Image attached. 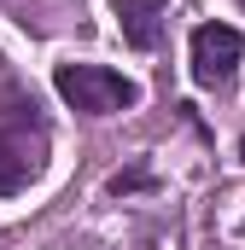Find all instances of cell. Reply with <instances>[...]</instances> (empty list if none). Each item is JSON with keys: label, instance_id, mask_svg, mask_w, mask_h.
Returning a JSON list of instances; mask_svg holds the SVG:
<instances>
[{"label": "cell", "instance_id": "6da1fadb", "mask_svg": "<svg viewBox=\"0 0 245 250\" xmlns=\"http://www.w3.org/2000/svg\"><path fill=\"white\" fill-rule=\"evenodd\" d=\"M53 87H59L64 105L82 111V117H111V111H128L140 99V87L122 70H105V64H59Z\"/></svg>", "mask_w": 245, "mask_h": 250}, {"label": "cell", "instance_id": "7a4b0ae2", "mask_svg": "<svg viewBox=\"0 0 245 250\" xmlns=\"http://www.w3.org/2000/svg\"><path fill=\"white\" fill-rule=\"evenodd\" d=\"M240 53H245L240 29H228V23H198V29H193V82H198V87H222V82L234 76Z\"/></svg>", "mask_w": 245, "mask_h": 250}, {"label": "cell", "instance_id": "3957f363", "mask_svg": "<svg viewBox=\"0 0 245 250\" xmlns=\"http://www.w3.org/2000/svg\"><path fill=\"white\" fill-rule=\"evenodd\" d=\"M164 12H170V0H117L122 41H128V47H140V53H152V47H158V35H164Z\"/></svg>", "mask_w": 245, "mask_h": 250}, {"label": "cell", "instance_id": "277c9868", "mask_svg": "<svg viewBox=\"0 0 245 250\" xmlns=\"http://www.w3.org/2000/svg\"><path fill=\"white\" fill-rule=\"evenodd\" d=\"M24 181H29V157H18L12 140H0V198H12Z\"/></svg>", "mask_w": 245, "mask_h": 250}, {"label": "cell", "instance_id": "5b68a950", "mask_svg": "<svg viewBox=\"0 0 245 250\" xmlns=\"http://www.w3.org/2000/svg\"><path fill=\"white\" fill-rule=\"evenodd\" d=\"M146 181H152L146 169H128V175H117V181H111V192H134V187H146Z\"/></svg>", "mask_w": 245, "mask_h": 250}, {"label": "cell", "instance_id": "8992f818", "mask_svg": "<svg viewBox=\"0 0 245 250\" xmlns=\"http://www.w3.org/2000/svg\"><path fill=\"white\" fill-rule=\"evenodd\" d=\"M240 163H245V140H240Z\"/></svg>", "mask_w": 245, "mask_h": 250}, {"label": "cell", "instance_id": "52a82bcc", "mask_svg": "<svg viewBox=\"0 0 245 250\" xmlns=\"http://www.w3.org/2000/svg\"><path fill=\"white\" fill-rule=\"evenodd\" d=\"M240 233H245V227H240Z\"/></svg>", "mask_w": 245, "mask_h": 250}, {"label": "cell", "instance_id": "ba28073f", "mask_svg": "<svg viewBox=\"0 0 245 250\" xmlns=\"http://www.w3.org/2000/svg\"><path fill=\"white\" fill-rule=\"evenodd\" d=\"M240 6H245V0H240Z\"/></svg>", "mask_w": 245, "mask_h": 250}]
</instances>
